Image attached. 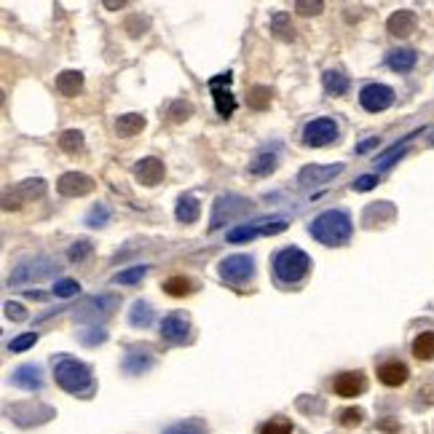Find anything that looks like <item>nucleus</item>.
Listing matches in <instances>:
<instances>
[{
    "instance_id": "obj_46",
    "label": "nucleus",
    "mask_w": 434,
    "mask_h": 434,
    "mask_svg": "<svg viewBox=\"0 0 434 434\" xmlns=\"http://www.w3.org/2000/svg\"><path fill=\"white\" fill-rule=\"evenodd\" d=\"M6 314H8L11 319H17V322L24 319V309H21V303H11V300H8V303H6Z\"/></svg>"
},
{
    "instance_id": "obj_45",
    "label": "nucleus",
    "mask_w": 434,
    "mask_h": 434,
    "mask_svg": "<svg viewBox=\"0 0 434 434\" xmlns=\"http://www.w3.org/2000/svg\"><path fill=\"white\" fill-rule=\"evenodd\" d=\"M378 186V177L375 174H362L356 183H354V190H370V188Z\"/></svg>"
},
{
    "instance_id": "obj_2",
    "label": "nucleus",
    "mask_w": 434,
    "mask_h": 434,
    "mask_svg": "<svg viewBox=\"0 0 434 434\" xmlns=\"http://www.w3.org/2000/svg\"><path fill=\"white\" fill-rule=\"evenodd\" d=\"M54 378L70 394H86L91 392V370L89 365H83L73 356H60L54 362Z\"/></svg>"
},
{
    "instance_id": "obj_11",
    "label": "nucleus",
    "mask_w": 434,
    "mask_h": 434,
    "mask_svg": "<svg viewBox=\"0 0 434 434\" xmlns=\"http://www.w3.org/2000/svg\"><path fill=\"white\" fill-rule=\"evenodd\" d=\"M359 102H362L365 110H370V113H381V110H386L394 102V91L389 86H383V83H370V86L362 89Z\"/></svg>"
},
{
    "instance_id": "obj_42",
    "label": "nucleus",
    "mask_w": 434,
    "mask_h": 434,
    "mask_svg": "<svg viewBox=\"0 0 434 434\" xmlns=\"http://www.w3.org/2000/svg\"><path fill=\"white\" fill-rule=\"evenodd\" d=\"M190 113H193V107L188 102H174L172 107H169V116H172V121H186V118H190Z\"/></svg>"
},
{
    "instance_id": "obj_12",
    "label": "nucleus",
    "mask_w": 434,
    "mask_h": 434,
    "mask_svg": "<svg viewBox=\"0 0 434 434\" xmlns=\"http://www.w3.org/2000/svg\"><path fill=\"white\" fill-rule=\"evenodd\" d=\"M43 190H46V183L43 180H24L19 186L14 188L8 196H6V204L3 207L11 209V207H21V204H27V201H35L38 196H43Z\"/></svg>"
},
{
    "instance_id": "obj_31",
    "label": "nucleus",
    "mask_w": 434,
    "mask_h": 434,
    "mask_svg": "<svg viewBox=\"0 0 434 434\" xmlns=\"http://www.w3.org/2000/svg\"><path fill=\"white\" fill-rule=\"evenodd\" d=\"M150 319H153V311H150V306L143 303V300H137V303H134V309H132V314H129V322H132L134 327H147V325H150Z\"/></svg>"
},
{
    "instance_id": "obj_35",
    "label": "nucleus",
    "mask_w": 434,
    "mask_h": 434,
    "mask_svg": "<svg viewBox=\"0 0 434 434\" xmlns=\"http://www.w3.org/2000/svg\"><path fill=\"white\" fill-rule=\"evenodd\" d=\"M89 255H91V242H89V239H78V242L70 247V252H67V257H70L73 263H83Z\"/></svg>"
},
{
    "instance_id": "obj_14",
    "label": "nucleus",
    "mask_w": 434,
    "mask_h": 434,
    "mask_svg": "<svg viewBox=\"0 0 434 434\" xmlns=\"http://www.w3.org/2000/svg\"><path fill=\"white\" fill-rule=\"evenodd\" d=\"M408 378H410V370H408V365L399 362V359H389V362L378 365V381H381L383 386H389V389L402 386Z\"/></svg>"
},
{
    "instance_id": "obj_8",
    "label": "nucleus",
    "mask_w": 434,
    "mask_h": 434,
    "mask_svg": "<svg viewBox=\"0 0 434 434\" xmlns=\"http://www.w3.org/2000/svg\"><path fill=\"white\" fill-rule=\"evenodd\" d=\"M230 81H233L230 73H223V75L209 78V89H212V97H215V107H217V113H220L223 118H230L233 110H236V100H233V94L228 91Z\"/></svg>"
},
{
    "instance_id": "obj_48",
    "label": "nucleus",
    "mask_w": 434,
    "mask_h": 434,
    "mask_svg": "<svg viewBox=\"0 0 434 434\" xmlns=\"http://www.w3.org/2000/svg\"><path fill=\"white\" fill-rule=\"evenodd\" d=\"M432 145H434V134H432Z\"/></svg>"
},
{
    "instance_id": "obj_16",
    "label": "nucleus",
    "mask_w": 434,
    "mask_h": 434,
    "mask_svg": "<svg viewBox=\"0 0 434 434\" xmlns=\"http://www.w3.org/2000/svg\"><path fill=\"white\" fill-rule=\"evenodd\" d=\"M134 174H137V180L143 183V186H159L161 180H164V164H161V159H143V161H137L134 164Z\"/></svg>"
},
{
    "instance_id": "obj_22",
    "label": "nucleus",
    "mask_w": 434,
    "mask_h": 434,
    "mask_svg": "<svg viewBox=\"0 0 434 434\" xmlns=\"http://www.w3.org/2000/svg\"><path fill=\"white\" fill-rule=\"evenodd\" d=\"M279 164V156H276V150H263V153H257L252 161H249V174H257V177H266L271 174L273 169Z\"/></svg>"
},
{
    "instance_id": "obj_6",
    "label": "nucleus",
    "mask_w": 434,
    "mask_h": 434,
    "mask_svg": "<svg viewBox=\"0 0 434 434\" xmlns=\"http://www.w3.org/2000/svg\"><path fill=\"white\" fill-rule=\"evenodd\" d=\"M60 271V266H54L51 260L38 257V260H27L17 266V271L11 273V284H30V282H43L48 276H54Z\"/></svg>"
},
{
    "instance_id": "obj_28",
    "label": "nucleus",
    "mask_w": 434,
    "mask_h": 434,
    "mask_svg": "<svg viewBox=\"0 0 434 434\" xmlns=\"http://www.w3.org/2000/svg\"><path fill=\"white\" fill-rule=\"evenodd\" d=\"M325 89H327V94H335V97H341V94H346L349 91V78L343 75V73H338V70H327L325 73Z\"/></svg>"
},
{
    "instance_id": "obj_33",
    "label": "nucleus",
    "mask_w": 434,
    "mask_h": 434,
    "mask_svg": "<svg viewBox=\"0 0 434 434\" xmlns=\"http://www.w3.org/2000/svg\"><path fill=\"white\" fill-rule=\"evenodd\" d=\"M150 365H153V359H150L147 354H137V349H132L124 362V368L129 372H143V370H147Z\"/></svg>"
},
{
    "instance_id": "obj_10",
    "label": "nucleus",
    "mask_w": 434,
    "mask_h": 434,
    "mask_svg": "<svg viewBox=\"0 0 434 434\" xmlns=\"http://www.w3.org/2000/svg\"><path fill=\"white\" fill-rule=\"evenodd\" d=\"M57 190L64 199H78V196H86L94 190V180L89 174H81V172H64L57 180Z\"/></svg>"
},
{
    "instance_id": "obj_24",
    "label": "nucleus",
    "mask_w": 434,
    "mask_h": 434,
    "mask_svg": "<svg viewBox=\"0 0 434 434\" xmlns=\"http://www.w3.org/2000/svg\"><path fill=\"white\" fill-rule=\"evenodd\" d=\"M415 60H418V57H415L413 48H399V51H392V54H389L386 62H389V67H392L394 73H410L415 67Z\"/></svg>"
},
{
    "instance_id": "obj_4",
    "label": "nucleus",
    "mask_w": 434,
    "mask_h": 434,
    "mask_svg": "<svg viewBox=\"0 0 434 434\" xmlns=\"http://www.w3.org/2000/svg\"><path fill=\"white\" fill-rule=\"evenodd\" d=\"M249 209H252V201L242 199V196H220L215 201V209H212V230H217L230 220L247 215Z\"/></svg>"
},
{
    "instance_id": "obj_21",
    "label": "nucleus",
    "mask_w": 434,
    "mask_h": 434,
    "mask_svg": "<svg viewBox=\"0 0 434 434\" xmlns=\"http://www.w3.org/2000/svg\"><path fill=\"white\" fill-rule=\"evenodd\" d=\"M54 86H57V91H60L62 97H75L83 86V75L78 70H64V73L57 75V83H54Z\"/></svg>"
},
{
    "instance_id": "obj_40",
    "label": "nucleus",
    "mask_w": 434,
    "mask_h": 434,
    "mask_svg": "<svg viewBox=\"0 0 434 434\" xmlns=\"http://www.w3.org/2000/svg\"><path fill=\"white\" fill-rule=\"evenodd\" d=\"M35 341H38V335H35V332H27V335L14 338V341L8 343V349H11V352H27L30 346H35Z\"/></svg>"
},
{
    "instance_id": "obj_37",
    "label": "nucleus",
    "mask_w": 434,
    "mask_h": 434,
    "mask_svg": "<svg viewBox=\"0 0 434 434\" xmlns=\"http://www.w3.org/2000/svg\"><path fill=\"white\" fill-rule=\"evenodd\" d=\"M81 292V284L75 282V279H60L57 284H54V295L57 298H73V295H78Z\"/></svg>"
},
{
    "instance_id": "obj_20",
    "label": "nucleus",
    "mask_w": 434,
    "mask_h": 434,
    "mask_svg": "<svg viewBox=\"0 0 434 434\" xmlns=\"http://www.w3.org/2000/svg\"><path fill=\"white\" fill-rule=\"evenodd\" d=\"M386 27H389V33L397 35V38H408L415 30V14H410V11H397V14L389 17Z\"/></svg>"
},
{
    "instance_id": "obj_36",
    "label": "nucleus",
    "mask_w": 434,
    "mask_h": 434,
    "mask_svg": "<svg viewBox=\"0 0 434 434\" xmlns=\"http://www.w3.org/2000/svg\"><path fill=\"white\" fill-rule=\"evenodd\" d=\"M260 434H292V424L287 418H271L269 424L260 426Z\"/></svg>"
},
{
    "instance_id": "obj_15",
    "label": "nucleus",
    "mask_w": 434,
    "mask_h": 434,
    "mask_svg": "<svg viewBox=\"0 0 434 434\" xmlns=\"http://www.w3.org/2000/svg\"><path fill=\"white\" fill-rule=\"evenodd\" d=\"M188 330H190V322L183 314H169L161 322V338L169 343H183L188 341Z\"/></svg>"
},
{
    "instance_id": "obj_34",
    "label": "nucleus",
    "mask_w": 434,
    "mask_h": 434,
    "mask_svg": "<svg viewBox=\"0 0 434 434\" xmlns=\"http://www.w3.org/2000/svg\"><path fill=\"white\" fill-rule=\"evenodd\" d=\"M271 30H273V35H276V38H282V41H292L287 14H276V17L271 19Z\"/></svg>"
},
{
    "instance_id": "obj_18",
    "label": "nucleus",
    "mask_w": 434,
    "mask_h": 434,
    "mask_svg": "<svg viewBox=\"0 0 434 434\" xmlns=\"http://www.w3.org/2000/svg\"><path fill=\"white\" fill-rule=\"evenodd\" d=\"M11 381H14V386L27 389V392H35V389H41L43 386V375L35 365H21L19 370L11 375Z\"/></svg>"
},
{
    "instance_id": "obj_9",
    "label": "nucleus",
    "mask_w": 434,
    "mask_h": 434,
    "mask_svg": "<svg viewBox=\"0 0 434 434\" xmlns=\"http://www.w3.org/2000/svg\"><path fill=\"white\" fill-rule=\"evenodd\" d=\"M335 137H338V126L332 118H316L303 129V143L309 147H322V145L332 143Z\"/></svg>"
},
{
    "instance_id": "obj_13",
    "label": "nucleus",
    "mask_w": 434,
    "mask_h": 434,
    "mask_svg": "<svg viewBox=\"0 0 434 434\" xmlns=\"http://www.w3.org/2000/svg\"><path fill=\"white\" fill-rule=\"evenodd\" d=\"M368 389V381L362 372H341L335 381H332V392L338 397H359V394Z\"/></svg>"
},
{
    "instance_id": "obj_23",
    "label": "nucleus",
    "mask_w": 434,
    "mask_h": 434,
    "mask_svg": "<svg viewBox=\"0 0 434 434\" xmlns=\"http://www.w3.org/2000/svg\"><path fill=\"white\" fill-rule=\"evenodd\" d=\"M174 215H177V220H180V223H196V220H199V215H201V204H199V199H196V196H183V199L177 201Z\"/></svg>"
},
{
    "instance_id": "obj_29",
    "label": "nucleus",
    "mask_w": 434,
    "mask_h": 434,
    "mask_svg": "<svg viewBox=\"0 0 434 434\" xmlns=\"http://www.w3.org/2000/svg\"><path fill=\"white\" fill-rule=\"evenodd\" d=\"M164 434H207V424L199 421V418H188V421H180V424L169 426Z\"/></svg>"
},
{
    "instance_id": "obj_47",
    "label": "nucleus",
    "mask_w": 434,
    "mask_h": 434,
    "mask_svg": "<svg viewBox=\"0 0 434 434\" xmlns=\"http://www.w3.org/2000/svg\"><path fill=\"white\" fill-rule=\"evenodd\" d=\"M372 145H378V137H375V140H368V143H362L359 147H356V153H365V150H370Z\"/></svg>"
},
{
    "instance_id": "obj_3",
    "label": "nucleus",
    "mask_w": 434,
    "mask_h": 434,
    "mask_svg": "<svg viewBox=\"0 0 434 434\" xmlns=\"http://www.w3.org/2000/svg\"><path fill=\"white\" fill-rule=\"evenodd\" d=\"M311 269V257L298 247L282 249L276 257H273V273L279 282L284 284H298L306 279V273Z\"/></svg>"
},
{
    "instance_id": "obj_27",
    "label": "nucleus",
    "mask_w": 434,
    "mask_h": 434,
    "mask_svg": "<svg viewBox=\"0 0 434 434\" xmlns=\"http://www.w3.org/2000/svg\"><path fill=\"white\" fill-rule=\"evenodd\" d=\"M193 289H196V284L190 279H186V276H169L164 282V292L172 295V298H186Z\"/></svg>"
},
{
    "instance_id": "obj_19",
    "label": "nucleus",
    "mask_w": 434,
    "mask_h": 434,
    "mask_svg": "<svg viewBox=\"0 0 434 434\" xmlns=\"http://www.w3.org/2000/svg\"><path fill=\"white\" fill-rule=\"evenodd\" d=\"M118 306V298L116 295H102V298H91V300H86V311H78V316L81 319H89V316H107L110 311Z\"/></svg>"
},
{
    "instance_id": "obj_32",
    "label": "nucleus",
    "mask_w": 434,
    "mask_h": 434,
    "mask_svg": "<svg viewBox=\"0 0 434 434\" xmlns=\"http://www.w3.org/2000/svg\"><path fill=\"white\" fill-rule=\"evenodd\" d=\"M60 147H62L64 153H81L83 150V134L81 132H75V129H70V132H64L62 137H60Z\"/></svg>"
},
{
    "instance_id": "obj_26",
    "label": "nucleus",
    "mask_w": 434,
    "mask_h": 434,
    "mask_svg": "<svg viewBox=\"0 0 434 434\" xmlns=\"http://www.w3.org/2000/svg\"><path fill=\"white\" fill-rule=\"evenodd\" d=\"M413 356L421 362H432L434 359V332H421L413 341Z\"/></svg>"
},
{
    "instance_id": "obj_25",
    "label": "nucleus",
    "mask_w": 434,
    "mask_h": 434,
    "mask_svg": "<svg viewBox=\"0 0 434 434\" xmlns=\"http://www.w3.org/2000/svg\"><path fill=\"white\" fill-rule=\"evenodd\" d=\"M145 129V118L140 113H126L121 116L118 121H116V132L121 134V137H134V134H140Z\"/></svg>"
},
{
    "instance_id": "obj_39",
    "label": "nucleus",
    "mask_w": 434,
    "mask_h": 434,
    "mask_svg": "<svg viewBox=\"0 0 434 434\" xmlns=\"http://www.w3.org/2000/svg\"><path fill=\"white\" fill-rule=\"evenodd\" d=\"M107 217H110V209L105 207V204H97V207L91 209V212H89V217H86V223H89V226H105V223H107Z\"/></svg>"
},
{
    "instance_id": "obj_17",
    "label": "nucleus",
    "mask_w": 434,
    "mask_h": 434,
    "mask_svg": "<svg viewBox=\"0 0 434 434\" xmlns=\"http://www.w3.org/2000/svg\"><path fill=\"white\" fill-rule=\"evenodd\" d=\"M341 172H343V164L306 166V169L298 174V180H300V186H311V183H327V180H332L335 174H341Z\"/></svg>"
},
{
    "instance_id": "obj_1",
    "label": "nucleus",
    "mask_w": 434,
    "mask_h": 434,
    "mask_svg": "<svg viewBox=\"0 0 434 434\" xmlns=\"http://www.w3.org/2000/svg\"><path fill=\"white\" fill-rule=\"evenodd\" d=\"M309 233L325 247H341L352 239V220L346 212H325L309 226Z\"/></svg>"
},
{
    "instance_id": "obj_41",
    "label": "nucleus",
    "mask_w": 434,
    "mask_h": 434,
    "mask_svg": "<svg viewBox=\"0 0 434 434\" xmlns=\"http://www.w3.org/2000/svg\"><path fill=\"white\" fill-rule=\"evenodd\" d=\"M362 410L359 408H346L343 413H341V418H338V424L341 426H356V424H362Z\"/></svg>"
},
{
    "instance_id": "obj_5",
    "label": "nucleus",
    "mask_w": 434,
    "mask_h": 434,
    "mask_svg": "<svg viewBox=\"0 0 434 434\" xmlns=\"http://www.w3.org/2000/svg\"><path fill=\"white\" fill-rule=\"evenodd\" d=\"M287 228V220L284 217H266V220H255L249 226H239L233 230H228V242H247V239H255V236H271V233H282Z\"/></svg>"
},
{
    "instance_id": "obj_7",
    "label": "nucleus",
    "mask_w": 434,
    "mask_h": 434,
    "mask_svg": "<svg viewBox=\"0 0 434 434\" xmlns=\"http://www.w3.org/2000/svg\"><path fill=\"white\" fill-rule=\"evenodd\" d=\"M220 279H226L228 284H244L255 273V260L249 255H230L220 263Z\"/></svg>"
},
{
    "instance_id": "obj_30",
    "label": "nucleus",
    "mask_w": 434,
    "mask_h": 434,
    "mask_svg": "<svg viewBox=\"0 0 434 434\" xmlns=\"http://www.w3.org/2000/svg\"><path fill=\"white\" fill-rule=\"evenodd\" d=\"M249 107H255V110H269L271 107L269 86H252V89H249Z\"/></svg>"
},
{
    "instance_id": "obj_43",
    "label": "nucleus",
    "mask_w": 434,
    "mask_h": 434,
    "mask_svg": "<svg viewBox=\"0 0 434 434\" xmlns=\"http://www.w3.org/2000/svg\"><path fill=\"white\" fill-rule=\"evenodd\" d=\"M105 338H107V332L102 327H89V330L81 332V341L86 346H94V343H102Z\"/></svg>"
},
{
    "instance_id": "obj_38",
    "label": "nucleus",
    "mask_w": 434,
    "mask_h": 434,
    "mask_svg": "<svg viewBox=\"0 0 434 434\" xmlns=\"http://www.w3.org/2000/svg\"><path fill=\"white\" fill-rule=\"evenodd\" d=\"M145 273H147V266H134V269L129 271H121L118 276H116V282L118 284H134V282H140Z\"/></svg>"
},
{
    "instance_id": "obj_44",
    "label": "nucleus",
    "mask_w": 434,
    "mask_h": 434,
    "mask_svg": "<svg viewBox=\"0 0 434 434\" xmlns=\"http://www.w3.org/2000/svg\"><path fill=\"white\" fill-rule=\"evenodd\" d=\"M325 8V3L322 0H316V3H306V0H295V11L298 14H303V17H311V14H319Z\"/></svg>"
}]
</instances>
